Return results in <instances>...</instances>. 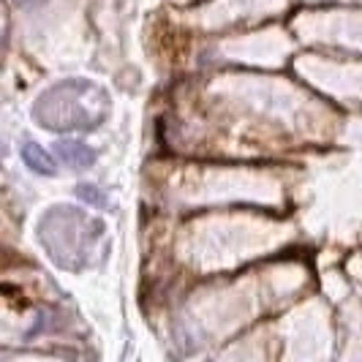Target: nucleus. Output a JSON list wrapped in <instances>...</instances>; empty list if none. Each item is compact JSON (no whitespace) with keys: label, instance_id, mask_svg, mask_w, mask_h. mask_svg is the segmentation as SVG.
I'll list each match as a JSON object with an SVG mask.
<instances>
[{"label":"nucleus","instance_id":"obj_1","mask_svg":"<svg viewBox=\"0 0 362 362\" xmlns=\"http://www.w3.org/2000/svg\"><path fill=\"white\" fill-rule=\"evenodd\" d=\"M52 150L57 161L66 163L69 169H90L95 163V150L76 142V139H60V142H54Z\"/></svg>","mask_w":362,"mask_h":362},{"label":"nucleus","instance_id":"obj_2","mask_svg":"<svg viewBox=\"0 0 362 362\" xmlns=\"http://www.w3.org/2000/svg\"><path fill=\"white\" fill-rule=\"evenodd\" d=\"M19 156H22V163L30 169V172H36V175H47V177H52L54 175V158L44 150L41 145L36 142H25L22 150H19Z\"/></svg>","mask_w":362,"mask_h":362},{"label":"nucleus","instance_id":"obj_3","mask_svg":"<svg viewBox=\"0 0 362 362\" xmlns=\"http://www.w3.org/2000/svg\"><path fill=\"white\" fill-rule=\"evenodd\" d=\"M76 197L85 202V204H90V207H107V197L101 194V188L98 185H90V182H82V185H76Z\"/></svg>","mask_w":362,"mask_h":362}]
</instances>
